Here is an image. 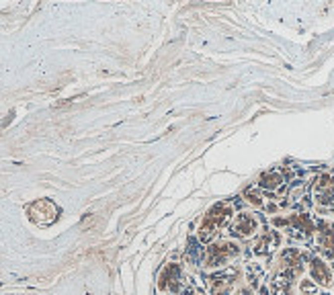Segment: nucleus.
Wrapping results in <instances>:
<instances>
[{"mask_svg": "<svg viewBox=\"0 0 334 295\" xmlns=\"http://www.w3.org/2000/svg\"><path fill=\"white\" fill-rule=\"evenodd\" d=\"M230 217H232V205L230 203H215L211 209L205 213V217L201 221V228H199V240H201L203 244L211 242L215 238V234H218V230L224 228V225L230 221Z\"/></svg>", "mask_w": 334, "mask_h": 295, "instance_id": "1", "label": "nucleus"}, {"mask_svg": "<svg viewBox=\"0 0 334 295\" xmlns=\"http://www.w3.org/2000/svg\"><path fill=\"white\" fill-rule=\"evenodd\" d=\"M236 256H240V246L236 244V242L224 240V242H215V244H211L205 250L203 260H205L207 269H218V267L228 265L230 260H234Z\"/></svg>", "mask_w": 334, "mask_h": 295, "instance_id": "2", "label": "nucleus"}, {"mask_svg": "<svg viewBox=\"0 0 334 295\" xmlns=\"http://www.w3.org/2000/svg\"><path fill=\"white\" fill-rule=\"evenodd\" d=\"M27 215L29 219L35 223V225H41V228H45V225H52L58 221L60 217V207L52 201V199H37L33 201L29 207H27Z\"/></svg>", "mask_w": 334, "mask_h": 295, "instance_id": "3", "label": "nucleus"}, {"mask_svg": "<svg viewBox=\"0 0 334 295\" xmlns=\"http://www.w3.org/2000/svg\"><path fill=\"white\" fill-rule=\"evenodd\" d=\"M314 199L318 211L334 213V175H322L314 183Z\"/></svg>", "mask_w": 334, "mask_h": 295, "instance_id": "4", "label": "nucleus"}, {"mask_svg": "<svg viewBox=\"0 0 334 295\" xmlns=\"http://www.w3.org/2000/svg\"><path fill=\"white\" fill-rule=\"evenodd\" d=\"M236 279H238V271L234 267L207 277V285H209L211 295H230L232 287L236 285Z\"/></svg>", "mask_w": 334, "mask_h": 295, "instance_id": "5", "label": "nucleus"}, {"mask_svg": "<svg viewBox=\"0 0 334 295\" xmlns=\"http://www.w3.org/2000/svg\"><path fill=\"white\" fill-rule=\"evenodd\" d=\"M182 287V273H180V265L170 263L166 265L158 277V289L160 291H168V293H178Z\"/></svg>", "mask_w": 334, "mask_h": 295, "instance_id": "6", "label": "nucleus"}, {"mask_svg": "<svg viewBox=\"0 0 334 295\" xmlns=\"http://www.w3.org/2000/svg\"><path fill=\"white\" fill-rule=\"evenodd\" d=\"M258 230V219L252 213H240L230 223V234L236 238H250Z\"/></svg>", "mask_w": 334, "mask_h": 295, "instance_id": "7", "label": "nucleus"}, {"mask_svg": "<svg viewBox=\"0 0 334 295\" xmlns=\"http://www.w3.org/2000/svg\"><path fill=\"white\" fill-rule=\"evenodd\" d=\"M318 244H320V252L326 258H334V223L332 221H320Z\"/></svg>", "mask_w": 334, "mask_h": 295, "instance_id": "8", "label": "nucleus"}, {"mask_svg": "<svg viewBox=\"0 0 334 295\" xmlns=\"http://www.w3.org/2000/svg\"><path fill=\"white\" fill-rule=\"evenodd\" d=\"M310 275H312V279L318 283V285L328 287V285L332 283V271L328 269V265L324 263V260L318 258V256H314V258L310 260Z\"/></svg>", "mask_w": 334, "mask_h": 295, "instance_id": "9", "label": "nucleus"}, {"mask_svg": "<svg viewBox=\"0 0 334 295\" xmlns=\"http://www.w3.org/2000/svg\"><path fill=\"white\" fill-rule=\"evenodd\" d=\"M281 244V234L279 232H264L254 244V254L258 256H269L275 248Z\"/></svg>", "mask_w": 334, "mask_h": 295, "instance_id": "10", "label": "nucleus"}, {"mask_svg": "<svg viewBox=\"0 0 334 295\" xmlns=\"http://www.w3.org/2000/svg\"><path fill=\"white\" fill-rule=\"evenodd\" d=\"M287 225L289 228H295V232H302L306 238L314 234L316 230V225L312 221V217L308 213H297V215H289L287 217Z\"/></svg>", "mask_w": 334, "mask_h": 295, "instance_id": "11", "label": "nucleus"}, {"mask_svg": "<svg viewBox=\"0 0 334 295\" xmlns=\"http://www.w3.org/2000/svg\"><path fill=\"white\" fill-rule=\"evenodd\" d=\"M283 185V177L277 170H266L258 177V187L264 191H277Z\"/></svg>", "mask_w": 334, "mask_h": 295, "instance_id": "12", "label": "nucleus"}, {"mask_svg": "<svg viewBox=\"0 0 334 295\" xmlns=\"http://www.w3.org/2000/svg\"><path fill=\"white\" fill-rule=\"evenodd\" d=\"M244 199L250 205H254V207H264V201H262V197H260V193L256 189H246L244 191Z\"/></svg>", "mask_w": 334, "mask_h": 295, "instance_id": "13", "label": "nucleus"}]
</instances>
